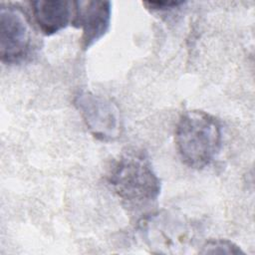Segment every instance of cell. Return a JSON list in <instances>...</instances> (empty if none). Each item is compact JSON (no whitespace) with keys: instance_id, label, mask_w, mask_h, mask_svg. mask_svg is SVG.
I'll use <instances>...</instances> for the list:
<instances>
[{"instance_id":"1","label":"cell","mask_w":255,"mask_h":255,"mask_svg":"<svg viewBox=\"0 0 255 255\" xmlns=\"http://www.w3.org/2000/svg\"><path fill=\"white\" fill-rule=\"evenodd\" d=\"M108 182L122 203L130 210L141 211L154 205L161 191V181L147 154L128 149L113 163Z\"/></svg>"},{"instance_id":"2","label":"cell","mask_w":255,"mask_h":255,"mask_svg":"<svg viewBox=\"0 0 255 255\" xmlns=\"http://www.w3.org/2000/svg\"><path fill=\"white\" fill-rule=\"evenodd\" d=\"M174 142L180 158L187 166L202 169L215 159L221 149V123L207 112L186 111L176 124Z\"/></svg>"},{"instance_id":"7","label":"cell","mask_w":255,"mask_h":255,"mask_svg":"<svg viewBox=\"0 0 255 255\" xmlns=\"http://www.w3.org/2000/svg\"><path fill=\"white\" fill-rule=\"evenodd\" d=\"M30 6L34 22L45 36H52L72 23L74 1L37 0L31 1Z\"/></svg>"},{"instance_id":"6","label":"cell","mask_w":255,"mask_h":255,"mask_svg":"<svg viewBox=\"0 0 255 255\" xmlns=\"http://www.w3.org/2000/svg\"><path fill=\"white\" fill-rule=\"evenodd\" d=\"M111 19L110 1H74L71 25L82 30L81 47L84 51L90 49L109 32Z\"/></svg>"},{"instance_id":"5","label":"cell","mask_w":255,"mask_h":255,"mask_svg":"<svg viewBox=\"0 0 255 255\" xmlns=\"http://www.w3.org/2000/svg\"><path fill=\"white\" fill-rule=\"evenodd\" d=\"M87 128L98 140L111 142L118 139L123 130V121L117 104L102 95L79 91L73 100Z\"/></svg>"},{"instance_id":"4","label":"cell","mask_w":255,"mask_h":255,"mask_svg":"<svg viewBox=\"0 0 255 255\" xmlns=\"http://www.w3.org/2000/svg\"><path fill=\"white\" fill-rule=\"evenodd\" d=\"M35 35L31 22L18 5L2 3L0 9V58L6 65L28 60L35 51Z\"/></svg>"},{"instance_id":"9","label":"cell","mask_w":255,"mask_h":255,"mask_svg":"<svg viewBox=\"0 0 255 255\" xmlns=\"http://www.w3.org/2000/svg\"><path fill=\"white\" fill-rule=\"evenodd\" d=\"M186 2L184 1H156V2H142V5L147 10L152 12H168L183 6Z\"/></svg>"},{"instance_id":"8","label":"cell","mask_w":255,"mask_h":255,"mask_svg":"<svg viewBox=\"0 0 255 255\" xmlns=\"http://www.w3.org/2000/svg\"><path fill=\"white\" fill-rule=\"evenodd\" d=\"M200 254H244V251L235 244L234 242L227 239H211L206 241L201 250L198 251Z\"/></svg>"},{"instance_id":"3","label":"cell","mask_w":255,"mask_h":255,"mask_svg":"<svg viewBox=\"0 0 255 255\" xmlns=\"http://www.w3.org/2000/svg\"><path fill=\"white\" fill-rule=\"evenodd\" d=\"M138 233L151 253L182 254L195 241L196 230L181 215L161 211L149 212L137 224Z\"/></svg>"}]
</instances>
